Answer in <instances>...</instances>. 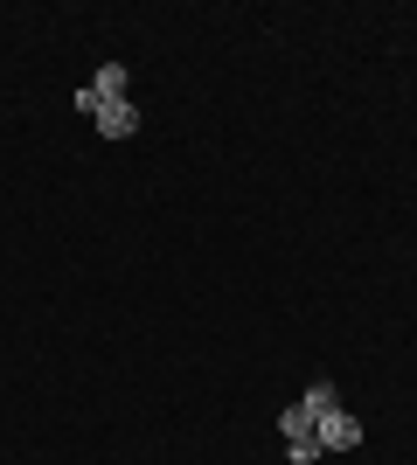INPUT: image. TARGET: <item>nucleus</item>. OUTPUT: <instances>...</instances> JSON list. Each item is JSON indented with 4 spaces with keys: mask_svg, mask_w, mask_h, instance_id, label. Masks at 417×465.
<instances>
[{
    "mask_svg": "<svg viewBox=\"0 0 417 465\" xmlns=\"http://www.w3.org/2000/svg\"><path fill=\"white\" fill-rule=\"evenodd\" d=\"M313 438H320V451H355L362 445V424L348 417V410H327V417L313 424Z\"/></svg>",
    "mask_w": 417,
    "mask_h": 465,
    "instance_id": "f257e3e1",
    "label": "nucleus"
},
{
    "mask_svg": "<svg viewBox=\"0 0 417 465\" xmlns=\"http://www.w3.org/2000/svg\"><path fill=\"white\" fill-rule=\"evenodd\" d=\"M91 118H98V133H104V139H133V133H139V112H133V97H119V104H98Z\"/></svg>",
    "mask_w": 417,
    "mask_h": 465,
    "instance_id": "f03ea898",
    "label": "nucleus"
},
{
    "mask_svg": "<svg viewBox=\"0 0 417 465\" xmlns=\"http://www.w3.org/2000/svg\"><path fill=\"white\" fill-rule=\"evenodd\" d=\"M125 84H133V70H125V63H98V84H91V91H98V104H119Z\"/></svg>",
    "mask_w": 417,
    "mask_h": 465,
    "instance_id": "7ed1b4c3",
    "label": "nucleus"
},
{
    "mask_svg": "<svg viewBox=\"0 0 417 465\" xmlns=\"http://www.w3.org/2000/svg\"><path fill=\"white\" fill-rule=\"evenodd\" d=\"M278 430H285V445H293V438H313V410H306V403L278 410Z\"/></svg>",
    "mask_w": 417,
    "mask_h": 465,
    "instance_id": "20e7f679",
    "label": "nucleus"
},
{
    "mask_svg": "<svg viewBox=\"0 0 417 465\" xmlns=\"http://www.w3.org/2000/svg\"><path fill=\"white\" fill-rule=\"evenodd\" d=\"M299 403L313 410V424H320L327 410H341V389H334V382H313V389H306V396H299Z\"/></svg>",
    "mask_w": 417,
    "mask_h": 465,
    "instance_id": "39448f33",
    "label": "nucleus"
},
{
    "mask_svg": "<svg viewBox=\"0 0 417 465\" xmlns=\"http://www.w3.org/2000/svg\"><path fill=\"white\" fill-rule=\"evenodd\" d=\"M285 459H293V465H320V438H293V445H285Z\"/></svg>",
    "mask_w": 417,
    "mask_h": 465,
    "instance_id": "423d86ee",
    "label": "nucleus"
}]
</instances>
